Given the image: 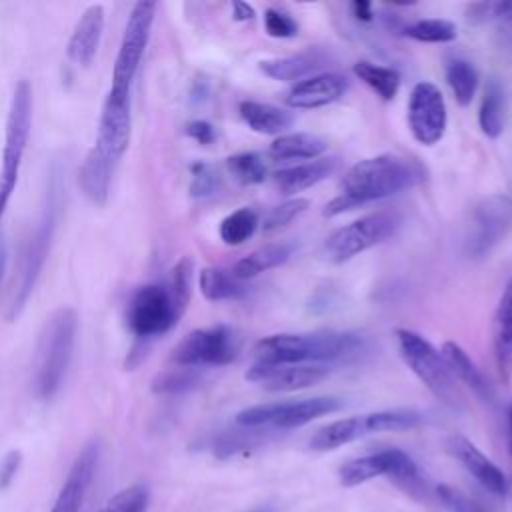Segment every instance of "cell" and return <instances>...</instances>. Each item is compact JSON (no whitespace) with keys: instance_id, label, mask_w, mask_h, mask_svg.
<instances>
[{"instance_id":"26","label":"cell","mask_w":512,"mask_h":512,"mask_svg":"<svg viewBox=\"0 0 512 512\" xmlns=\"http://www.w3.org/2000/svg\"><path fill=\"white\" fill-rule=\"evenodd\" d=\"M366 434H370L366 414L348 416V418L334 420V422L318 428L310 438V448L316 452H328V450H336L344 444H350Z\"/></svg>"},{"instance_id":"36","label":"cell","mask_w":512,"mask_h":512,"mask_svg":"<svg viewBox=\"0 0 512 512\" xmlns=\"http://www.w3.org/2000/svg\"><path fill=\"white\" fill-rule=\"evenodd\" d=\"M200 372L198 368H186V366H172L168 370H162L154 376L150 388L156 394H182L200 384Z\"/></svg>"},{"instance_id":"20","label":"cell","mask_w":512,"mask_h":512,"mask_svg":"<svg viewBox=\"0 0 512 512\" xmlns=\"http://www.w3.org/2000/svg\"><path fill=\"white\" fill-rule=\"evenodd\" d=\"M104 8L102 4H92L88 6L82 16L78 18L68 46H66V54L68 58L78 64V66H90L92 60L96 58V52L100 48V40L104 34Z\"/></svg>"},{"instance_id":"35","label":"cell","mask_w":512,"mask_h":512,"mask_svg":"<svg viewBox=\"0 0 512 512\" xmlns=\"http://www.w3.org/2000/svg\"><path fill=\"white\" fill-rule=\"evenodd\" d=\"M370 434L378 432H404L412 430L422 422V414L408 408H396V410H378L366 414Z\"/></svg>"},{"instance_id":"22","label":"cell","mask_w":512,"mask_h":512,"mask_svg":"<svg viewBox=\"0 0 512 512\" xmlns=\"http://www.w3.org/2000/svg\"><path fill=\"white\" fill-rule=\"evenodd\" d=\"M116 164L118 162L112 156H108L102 148H98L96 144L84 156V162L78 172V184H80L84 196L94 206H104L108 202L112 174H114Z\"/></svg>"},{"instance_id":"50","label":"cell","mask_w":512,"mask_h":512,"mask_svg":"<svg viewBox=\"0 0 512 512\" xmlns=\"http://www.w3.org/2000/svg\"><path fill=\"white\" fill-rule=\"evenodd\" d=\"M508 456H510V468H512V406L508 410Z\"/></svg>"},{"instance_id":"46","label":"cell","mask_w":512,"mask_h":512,"mask_svg":"<svg viewBox=\"0 0 512 512\" xmlns=\"http://www.w3.org/2000/svg\"><path fill=\"white\" fill-rule=\"evenodd\" d=\"M22 464V452L20 450H10L4 454V458L0 460V490L8 488L12 484V480L16 478L18 470Z\"/></svg>"},{"instance_id":"43","label":"cell","mask_w":512,"mask_h":512,"mask_svg":"<svg viewBox=\"0 0 512 512\" xmlns=\"http://www.w3.org/2000/svg\"><path fill=\"white\" fill-rule=\"evenodd\" d=\"M468 20L478 24L486 20H512V0L504 2H476L468 6Z\"/></svg>"},{"instance_id":"16","label":"cell","mask_w":512,"mask_h":512,"mask_svg":"<svg viewBox=\"0 0 512 512\" xmlns=\"http://www.w3.org/2000/svg\"><path fill=\"white\" fill-rule=\"evenodd\" d=\"M328 376V368L316 364H296V366H274L254 362L246 372V380L260 382L268 392H294L320 384Z\"/></svg>"},{"instance_id":"14","label":"cell","mask_w":512,"mask_h":512,"mask_svg":"<svg viewBox=\"0 0 512 512\" xmlns=\"http://www.w3.org/2000/svg\"><path fill=\"white\" fill-rule=\"evenodd\" d=\"M378 476H388L398 482H412L418 478V466L404 450L386 448L376 454L354 458L340 468V484L346 488L360 486Z\"/></svg>"},{"instance_id":"1","label":"cell","mask_w":512,"mask_h":512,"mask_svg":"<svg viewBox=\"0 0 512 512\" xmlns=\"http://www.w3.org/2000/svg\"><path fill=\"white\" fill-rule=\"evenodd\" d=\"M422 176L418 162L396 154H378L358 160L342 178V194L332 198L322 214L332 218L358 206L390 198L418 184Z\"/></svg>"},{"instance_id":"12","label":"cell","mask_w":512,"mask_h":512,"mask_svg":"<svg viewBox=\"0 0 512 512\" xmlns=\"http://www.w3.org/2000/svg\"><path fill=\"white\" fill-rule=\"evenodd\" d=\"M400 220L394 212L380 210L366 214L338 230H334L326 244V256L334 264H342L352 260L354 256L366 252L368 248L384 242L388 236H392L398 228Z\"/></svg>"},{"instance_id":"34","label":"cell","mask_w":512,"mask_h":512,"mask_svg":"<svg viewBox=\"0 0 512 512\" xmlns=\"http://www.w3.org/2000/svg\"><path fill=\"white\" fill-rule=\"evenodd\" d=\"M258 228V214L256 210L244 206V208H238L234 212H230L222 222H220V228H218V234H220V240L228 246H240L244 244L248 238H252V234L256 232Z\"/></svg>"},{"instance_id":"33","label":"cell","mask_w":512,"mask_h":512,"mask_svg":"<svg viewBox=\"0 0 512 512\" xmlns=\"http://www.w3.org/2000/svg\"><path fill=\"white\" fill-rule=\"evenodd\" d=\"M446 82L460 106H468L478 88V70L464 58H454L446 64Z\"/></svg>"},{"instance_id":"49","label":"cell","mask_w":512,"mask_h":512,"mask_svg":"<svg viewBox=\"0 0 512 512\" xmlns=\"http://www.w3.org/2000/svg\"><path fill=\"white\" fill-rule=\"evenodd\" d=\"M232 14H234V20H240V22L252 20L256 16L254 8L248 2H234L232 4Z\"/></svg>"},{"instance_id":"17","label":"cell","mask_w":512,"mask_h":512,"mask_svg":"<svg viewBox=\"0 0 512 512\" xmlns=\"http://www.w3.org/2000/svg\"><path fill=\"white\" fill-rule=\"evenodd\" d=\"M448 450L450 454L466 468V472L490 494L496 496H506L510 490V480L498 468L476 444H472L464 436H452L448 440Z\"/></svg>"},{"instance_id":"2","label":"cell","mask_w":512,"mask_h":512,"mask_svg":"<svg viewBox=\"0 0 512 512\" xmlns=\"http://www.w3.org/2000/svg\"><path fill=\"white\" fill-rule=\"evenodd\" d=\"M60 194H62V184L60 176L52 174L42 198L40 214L34 226L30 228L28 236L24 238L18 260L12 272V278L6 286L4 294V308L2 316L6 322L18 320V316L24 312L28 298L32 296L36 282L42 274V268L46 264L52 238L58 226V214H60Z\"/></svg>"},{"instance_id":"32","label":"cell","mask_w":512,"mask_h":512,"mask_svg":"<svg viewBox=\"0 0 512 512\" xmlns=\"http://www.w3.org/2000/svg\"><path fill=\"white\" fill-rule=\"evenodd\" d=\"M352 72L382 100H394V96L400 90L402 78H400V72L394 68L380 66V64L368 62V60H358L352 66Z\"/></svg>"},{"instance_id":"7","label":"cell","mask_w":512,"mask_h":512,"mask_svg":"<svg viewBox=\"0 0 512 512\" xmlns=\"http://www.w3.org/2000/svg\"><path fill=\"white\" fill-rule=\"evenodd\" d=\"M342 400L336 396H314L292 402H270L244 408L236 414V424L242 428H300L320 416L332 414L342 408Z\"/></svg>"},{"instance_id":"39","label":"cell","mask_w":512,"mask_h":512,"mask_svg":"<svg viewBox=\"0 0 512 512\" xmlns=\"http://www.w3.org/2000/svg\"><path fill=\"white\" fill-rule=\"evenodd\" d=\"M150 488L142 482L116 492L98 512H148Z\"/></svg>"},{"instance_id":"38","label":"cell","mask_w":512,"mask_h":512,"mask_svg":"<svg viewBox=\"0 0 512 512\" xmlns=\"http://www.w3.org/2000/svg\"><path fill=\"white\" fill-rule=\"evenodd\" d=\"M226 168L232 174V178L244 186L260 184L266 180V174H268L264 158L256 152H240V154L228 156Z\"/></svg>"},{"instance_id":"37","label":"cell","mask_w":512,"mask_h":512,"mask_svg":"<svg viewBox=\"0 0 512 512\" xmlns=\"http://www.w3.org/2000/svg\"><path fill=\"white\" fill-rule=\"evenodd\" d=\"M404 36H408L416 42L446 44L458 36V30H456V24L446 18H426V20L408 24L404 28Z\"/></svg>"},{"instance_id":"4","label":"cell","mask_w":512,"mask_h":512,"mask_svg":"<svg viewBox=\"0 0 512 512\" xmlns=\"http://www.w3.org/2000/svg\"><path fill=\"white\" fill-rule=\"evenodd\" d=\"M362 338L354 332L322 330L310 334H272L256 342V362L274 366H296L308 362H330L356 352Z\"/></svg>"},{"instance_id":"15","label":"cell","mask_w":512,"mask_h":512,"mask_svg":"<svg viewBox=\"0 0 512 512\" xmlns=\"http://www.w3.org/2000/svg\"><path fill=\"white\" fill-rule=\"evenodd\" d=\"M130 102H132L130 92H120L110 88L100 112L98 136L94 144L102 148L108 156H112L116 162H120V158L130 146V136H132V104Z\"/></svg>"},{"instance_id":"44","label":"cell","mask_w":512,"mask_h":512,"mask_svg":"<svg viewBox=\"0 0 512 512\" xmlns=\"http://www.w3.org/2000/svg\"><path fill=\"white\" fill-rule=\"evenodd\" d=\"M264 28L272 38H294L298 34L296 20L278 8H268L264 12Z\"/></svg>"},{"instance_id":"9","label":"cell","mask_w":512,"mask_h":512,"mask_svg":"<svg viewBox=\"0 0 512 512\" xmlns=\"http://www.w3.org/2000/svg\"><path fill=\"white\" fill-rule=\"evenodd\" d=\"M180 318L182 312L174 304L166 282L144 284L128 300L126 324L140 342L166 334Z\"/></svg>"},{"instance_id":"48","label":"cell","mask_w":512,"mask_h":512,"mask_svg":"<svg viewBox=\"0 0 512 512\" xmlns=\"http://www.w3.org/2000/svg\"><path fill=\"white\" fill-rule=\"evenodd\" d=\"M352 14L356 16V20L360 22H372L374 12H372V4L366 0H356L352 2Z\"/></svg>"},{"instance_id":"31","label":"cell","mask_w":512,"mask_h":512,"mask_svg":"<svg viewBox=\"0 0 512 512\" xmlns=\"http://www.w3.org/2000/svg\"><path fill=\"white\" fill-rule=\"evenodd\" d=\"M200 292L210 302L240 300L248 294V288L222 268H204L198 278Z\"/></svg>"},{"instance_id":"13","label":"cell","mask_w":512,"mask_h":512,"mask_svg":"<svg viewBox=\"0 0 512 512\" xmlns=\"http://www.w3.org/2000/svg\"><path fill=\"white\" fill-rule=\"evenodd\" d=\"M448 126V110L440 88L428 80L416 82L408 96V128L422 146L442 140Z\"/></svg>"},{"instance_id":"11","label":"cell","mask_w":512,"mask_h":512,"mask_svg":"<svg viewBox=\"0 0 512 512\" xmlns=\"http://www.w3.org/2000/svg\"><path fill=\"white\" fill-rule=\"evenodd\" d=\"M154 16L156 2L140 0L132 6L112 68V90L132 92V82L136 78V72L140 68L142 56L150 40Z\"/></svg>"},{"instance_id":"40","label":"cell","mask_w":512,"mask_h":512,"mask_svg":"<svg viewBox=\"0 0 512 512\" xmlns=\"http://www.w3.org/2000/svg\"><path fill=\"white\" fill-rule=\"evenodd\" d=\"M192 278H194V262L188 256H182L168 278V290L172 294L174 304L178 306V310L184 314L188 308V302L192 298Z\"/></svg>"},{"instance_id":"24","label":"cell","mask_w":512,"mask_h":512,"mask_svg":"<svg viewBox=\"0 0 512 512\" xmlns=\"http://www.w3.org/2000/svg\"><path fill=\"white\" fill-rule=\"evenodd\" d=\"M338 168V158L328 156V158H316L306 164H296L290 168H284L274 174V184L276 188L290 196L296 192H302L306 188H312L314 184L326 180L334 170Z\"/></svg>"},{"instance_id":"45","label":"cell","mask_w":512,"mask_h":512,"mask_svg":"<svg viewBox=\"0 0 512 512\" xmlns=\"http://www.w3.org/2000/svg\"><path fill=\"white\" fill-rule=\"evenodd\" d=\"M436 492L448 512H494V510L484 508L482 504L474 502L472 498H468L466 494H462L460 490H456L452 486H438Z\"/></svg>"},{"instance_id":"10","label":"cell","mask_w":512,"mask_h":512,"mask_svg":"<svg viewBox=\"0 0 512 512\" xmlns=\"http://www.w3.org/2000/svg\"><path fill=\"white\" fill-rule=\"evenodd\" d=\"M512 230V198L492 194L476 202L464 236V252L472 260L486 258Z\"/></svg>"},{"instance_id":"42","label":"cell","mask_w":512,"mask_h":512,"mask_svg":"<svg viewBox=\"0 0 512 512\" xmlns=\"http://www.w3.org/2000/svg\"><path fill=\"white\" fill-rule=\"evenodd\" d=\"M192 172V182H190V194L194 198H206L210 194H214L220 186V176L214 170V166L206 164V162H196L190 168Z\"/></svg>"},{"instance_id":"8","label":"cell","mask_w":512,"mask_h":512,"mask_svg":"<svg viewBox=\"0 0 512 512\" xmlns=\"http://www.w3.org/2000/svg\"><path fill=\"white\" fill-rule=\"evenodd\" d=\"M242 338L226 324H216L210 328H198L186 334L172 350V364L186 368L202 366H226L234 362L240 354Z\"/></svg>"},{"instance_id":"51","label":"cell","mask_w":512,"mask_h":512,"mask_svg":"<svg viewBox=\"0 0 512 512\" xmlns=\"http://www.w3.org/2000/svg\"><path fill=\"white\" fill-rule=\"evenodd\" d=\"M4 270H6V248L0 246V280L4 276Z\"/></svg>"},{"instance_id":"27","label":"cell","mask_w":512,"mask_h":512,"mask_svg":"<svg viewBox=\"0 0 512 512\" xmlns=\"http://www.w3.org/2000/svg\"><path fill=\"white\" fill-rule=\"evenodd\" d=\"M238 110L250 130H254L258 134H266V136L282 134L294 122V118L288 110L278 108L274 104H266V102L244 100V102H240Z\"/></svg>"},{"instance_id":"21","label":"cell","mask_w":512,"mask_h":512,"mask_svg":"<svg viewBox=\"0 0 512 512\" xmlns=\"http://www.w3.org/2000/svg\"><path fill=\"white\" fill-rule=\"evenodd\" d=\"M492 350L498 376L504 384L512 380V278L506 282L492 320Z\"/></svg>"},{"instance_id":"47","label":"cell","mask_w":512,"mask_h":512,"mask_svg":"<svg viewBox=\"0 0 512 512\" xmlns=\"http://www.w3.org/2000/svg\"><path fill=\"white\" fill-rule=\"evenodd\" d=\"M186 134L190 138H194L198 144L202 146H208L214 142L216 138V132H214V126L206 120H192L186 124Z\"/></svg>"},{"instance_id":"25","label":"cell","mask_w":512,"mask_h":512,"mask_svg":"<svg viewBox=\"0 0 512 512\" xmlns=\"http://www.w3.org/2000/svg\"><path fill=\"white\" fill-rule=\"evenodd\" d=\"M440 352H442V356H444V360H446L454 378L464 382L482 400H486V402L494 400V392H492L490 384L486 382V378L482 376L478 366L472 362V358L468 356V352L460 344L448 340V342L442 344Z\"/></svg>"},{"instance_id":"23","label":"cell","mask_w":512,"mask_h":512,"mask_svg":"<svg viewBox=\"0 0 512 512\" xmlns=\"http://www.w3.org/2000/svg\"><path fill=\"white\" fill-rule=\"evenodd\" d=\"M326 58L318 50H304L298 54L282 56V58H268L260 60L258 68L264 76L278 80V82H292V80H306L314 76L316 70L324 66Z\"/></svg>"},{"instance_id":"3","label":"cell","mask_w":512,"mask_h":512,"mask_svg":"<svg viewBox=\"0 0 512 512\" xmlns=\"http://www.w3.org/2000/svg\"><path fill=\"white\" fill-rule=\"evenodd\" d=\"M78 332V314L70 306L56 308L38 334L34 356V394L40 400H52L64 384L72 362Z\"/></svg>"},{"instance_id":"6","label":"cell","mask_w":512,"mask_h":512,"mask_svg":"<svg viewBox=\"0 0 512 512\" xmlns=\"http://www.w3.org/2000/svg\"><path fill=\"white\" fill-rule=\"evenodd\" d=\"M396 342L402 360L416 374V378L444 404L456 408L460 404V394L456 390V378L452 376L440 350L432 346L422 334L398 328Z\"/></svg>"},{"instance_id":"29","label":"cell","mask_w":512,"mask_h":512,"mask_svg":"<svg viewBox=\"0 0 512 512\" xmlns=\"http://www.w3.org/2000/svg\"><path fill=\"white\" fill-rule=\"evenodd\" d=\"M328 148L326 140L310 134V132H290L280 134L270 144V158L274 160H316L320 154H324Z\"/></svg>"},{"instance_id":"5","label":"cell","mask_w":512,"mask_h":512,"mask_svg":"<svg viewBox=\"0 0 512 512\" xmlns=\"http://www.w3.org/2000/svg\"><path fill=\"white\" fill-rule=\"evenodd\" d=\"M32 130V86L28 80H18L12 92L6 132H4V148H2V168H0V224L12 192L18 184L20 166L24 160V152L28 146Z\"/></svg>"},{"instance_id":"41","label":"cell","mask_w":512,"mask_h":512,"mask_svg":"<svg viewBox=\"0 0 512 512\" xmlns=\"http://www.w3.org/2000/svg\"><path fill=\"white\" fill-rule=\"evenodd\" d=\"M310 206L308 198H290L278 206H274L266 216H264V232H276L284 226H288L294 218L304 214Z\"/></svg>"},{"instance_id":"19","label":"cell","mask_w":512,"mask_h":512,"mask_svg":"<svg viewBox=\"0 0 512 512\" xmlns=\"http://www.w3.org/2000/svg\"><path fill=\"white\" fill-rule=\"evenodd\" d=\"M348 88V82L338 72H322L314 74L306 80L296 82L284 96V102L290 108H320L336 102L340 96H344Z\"/></svg>"},{"instance_id":"30","label":"cell","mask_w":512,"mask_h":512,"mask_svg":"<svg viewBox=\"0 0 512 512\" xmlns=\"http://www.w3.org/2000/svg\"><path fill=\"white\" fill-rule=\"evenodd\" d=\"M504 112H506V94L504 88L500 84L498 78H490L484 94H482V102H480V110H478V124L484 136L488 138H498L504 130Z\"/></svg>"},{"instance_id":"18","label":"cell","mask_w":512,"mask_h":512,"mask_svg":"<svg viewBox=\"0 0 512 512\" xmlns=\"http://www.w3.org/2000/svg\"><path fill=\"white\" fill-rule=\"evenodd\" d=\"M98 456H100V446L96 440L88 442L80 450L50 512H80L84 496L88 492V486L98 466Z\"/></svg>"},{"instance_id":"28","label":"cell","mask_w":512,"mask_h":512,"mask_svg":"<svg viewBox=\"0 0 512 512\" xmlns=\"http://www.w3.org/2000/svg\"><path fill=\"white\" fill-rule=\"evenodd\" d=\"M292 250H294L292 244H284V242L264 244V246L256 248L254 252H250L248 256L240 258L232 268V276L240 282L250 280L266 270H272V268L288 262V258L292 256Z\"/></svg>"},{"instance_id":"52","label":"cell","mask_w":512,"mask_h":512,"mask_svg":"<svg viewBox=\"0 0 512 512\" xmlns=\"http://www.w3.org/2000/svg\"><path fill=\"white\" fill-rule=\"evenodd\" d=\"M252 512H264V510H252Z\"/></svg>"}]
</instances>
